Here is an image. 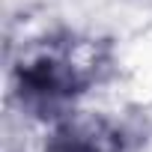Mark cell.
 Returning a JSON list of instances; mask_svg holds the SVG:
<instances>
[{
  "label": "cell",
  "instance_id": "7a4b0ae2",
  "mask_svg": "<svg viewBox=\"0 0 152 152\" xmlns=\"http://www.w3.org/2000/svg\"><path fill=\"white\" fill-rule=\"evenodd\" d=\"M45 152H104V149L87 134H69V137H57Z\"/></svg>",
  "mask_w": 152,
  "mask_h": 152
},
{
  "label": "cell",
  "instance_id": "6da1fadb",
  "mask_svg": "<svg viewBox=\"0 0 152 152\" xmlns=\"http://www.w3.org/2000/svg\"><path fill=\"white\" fill-rule=\"evenodd\" d=\"M87 87V75L57 54H39L18 66V93L33 110H57L60 104L81 96Z\"/></svg>",
  "mask_w": 152,
  "mask_h": 152
}]
</instances>
